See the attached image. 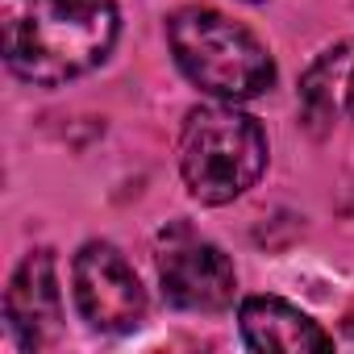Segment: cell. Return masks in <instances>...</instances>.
<instances>
[{
	"label": "cell",
	"mask_w": 354,
	"mask_h": 354,
	"mask_svg": "<svg viewBox=\"0 0 354 354\" xmlns=\"http://www.w3.org/2000/svg\"><path fill=\"white\" fill-rule=\"evenodd\" d=\"M250 5H259V0H250Z\"/></svg>",
	"instance_id": "30bf717a"
},
{
	"label": "cell",
	"mask_w": 354,
	"mask_h": 354,
	"mask_svg": "<svg viewBox=\"0 0 354 354\" xmlns=\"http://www.w3.org/2000/svg\"><path fill=\"white\" fill-rule=\"evenodd\" d=\"M71 283H75V308L92 329L125 333V329L142 325L146 288L113 242L80 246V254L71 263Z\"/></svg>",
	"instance_id": "5b68a950"
},
{
	"label": "cell",
	"mask_w": 354,
	"mask_h": 354,
	"mask_svg": "<svg viewBox=\"0 0 354 354\" xmlns=\"http://www.w3.org/2000/svg\"><path fill=\"white\" fill-rule=\"evenodd\" d=\"M346 333H350V342H354V313L346 317Z\"/></svg>",
	"instance_id": "9c48e42d"
},
{
	"label": "cell",
	"mask_w": 354,
	"mask_h": 354,
	"mask_svg": "<svg viewBox=\"0 0 354 354\" xmlns=\"http://www.w3.org/2000/svg\"><path fill=\"white\" fill-rule=\"evenodd\" d=\"M300 113L317 133L337 121H354V38L317 55V63L300 75Z\"/></svg>",
	"instance_id": "ba28073f"
},
{
	"label": "cell",
	"mask_w": 354,
	"mask_h": 354,
	"mask_svg": "<svg viewBox=\"0 0 354 354\" xmlns=\"http://www.w3.org/2000/svg\"><path fill=\"white\" fill-rule=\"evenodd\" d=\"M242 337L250 350H283V354H304V350H329L333 337L296 304L279 296H246L238 308Z\"/></svg>",
	"instance_id": "52a82bcc"
},
{
	"label": "cell",
	"mask_w": 354,
	"mask_h": 354,
	"mask_svg": "<svg viewBox=\"0 0 354 354\" xmlns=\"http://www.w3.org/2000/svg\"><path fill=\"white\" fill-rule=\"evenodd\" d=\"M167 42L180 71L217 100H254L275 84V63L267 46L217 9H180L167 21Z\"/></svg>",
	"instance_id": "7a4b0ae2"
},
{
	"label": "cell",
	"mask_w": 354,
	"mask_h": 354,
	"mask_svg": "<svg viewBox=\"0 0 354 354\" xmlns=\"http://www.w3.org/2000/svg\"><path fill=\"white\" fill-rule=\"evenodd\" d=\"M267 167V133L263 125L225 104H201L188 113L180 133V171L201 205H230L259 184Z\"/></svg>",
	"instance_id": "3957f363"
},
{
	"label": "cell",
	"mask_w": 354,
	"mask_h": 354,
	"mask_svg": "<svg viewBox=\"0 0 354 354\" xmlns=\"http://www.w3.org/2000/svg\"><path fill=\"white\" fill-rule=\"evenodd\" d=\"M5 317L26 350H42L55 342L59 321H63V296H59V275H55L50 250H30L21 259V267L13 271L9 292H5Z\"/></svg>",
	"instance_id": "8992f818"
},
{
	"label": "cell",
	"mask_w": 354,
	"mask_h": 354,
	"mask_svg": "<svg viewBox=\"0 0 354 354\" xmlns=\"http://www.w3.org/2000/svg\"><path fill=\"white\" fill-rule=\"evenodd\" d=\"M154 263L162 296L188 313H221L238 296V271L217 242L196 234L188 221H171L154 238Z\"/></svg>",
	"instance_id": "277c9868"
},
{
	"label": "cell",
	"mask_w": 354,
	"mask_h": 354,
	"mask_svg": "<svg viewBox=\"0 0 354 354\" xmlns=\"http://www.w3.org/2000/svg\"><path fill=\"white\" fill-rule=\"evenodd\" d=\"M5 63L13 75L55 88L100 67L117 42L113 0H0Z\"/></svg>",
	"instance_id": "6da1fadb"
}]
</instances>
